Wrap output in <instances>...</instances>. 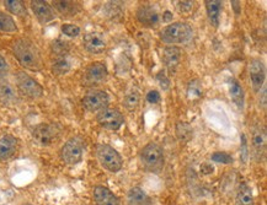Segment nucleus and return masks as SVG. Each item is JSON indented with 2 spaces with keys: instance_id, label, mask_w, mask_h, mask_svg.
Masks as SVG:
<instances>
[{
  "instance_id": "1",
  "label": "nucleus",
  "mask_w": 267,
  "mask_h": 205,
  "mask_svg": "<svg viewBox=\"0 0 267 205\" xmlns=\"http://www.w3.org/2000/svg\"><path fill=\"white\" fill-rule=\"evenodd\" d=\"M12 52L15 58L24 68L30 70H38L42 66V58H41L40 51L36 46L29 40H17L12 45Z\"/></svg>"
},
{
  "instance_id": "2",
  "label": "nucleus",
  "mask_w": 267,
  "mask_h": 205,
  "mask_svg": "<svg viewBox=\"0 0 267 205\" xmlns=\"http://www.w3.org/2000/svg\"><path fill=\"white\" fill-rule=\"evenodd\" d=\"M193 30L189 24L185 22H174L167 25L160 31V38L164 43L170 46L184 45L192 40Z\"/></svg>"
},
{
  "instance_id": "3",
  "label": "nucleus",
  "mask_w": 267,
  "mask_h": 205,
  "mask_svg": "<svg viewBox=\"0 0 267 205\" xmlns=\"http://www.w3.org/2000/svg\"><path fill=\"white\" fill-rule=\"evenodd\" d=\"M141 161L147 171L152 173H159L164 167V151L160 145L149 143L142 150Z\"/></svg>"
},
{
  "instance_id": "4",
  "label": "nucleus",
  "mask_w": 267,
  "mask_h": 205,
  "mask_svg": "<svg viewBox=\"0 0 267 205\" xmlns=\"http://www.w3.org/2000/svg\"><path fill=\"white\" fill-rule=\"evenodd\" d=\"M96 155H98V160L101 163V166L107 171H110V172H118L122 168L123 161H122L121 155L110 145H98Z\"/></svg>"
},
{
  "instance_id": "5",
  "label": "nucleus",
  "mask_w": 267,
  "mask_h": 205,
  "mask_svg": "<svg viewBox=\"0 0 267 205\" xmlns=\"http://www.w3.org/2000/svg\"><path fill=\"white\" fill-rule=\"evenodd\" d=\"M84 142L80 138H70L60 150V156L67 165H76L81 161L84 155Z\"/></svg>"
},
{
  "instance_id": "6",
  "label": "nucleus",
  "mask_w": 267,
  "mask_h": 205,
  "mask_svg": "<svg viewBox=\"0 0 267 205\" xmlns=\"http://www.w3.org/2000/svg\"><path fill=\"white\" fill-rule=\"evenodd\" d=\"M16 84L20 92L26 97L32 100L41 99L43 96V88L35 80L34 78L24 71H19L16 74Z\"/></svg>"
},
{
  "instance_id": "7",
  "label": "nucleus",
  "mask_w": 267,
  "mask_h": 205,
  "mask_svg": "<svg viewBox=\"0 0 267 205\" xmlns=\"http://www.w3.org/2000/svg\"><path fill=\"white\" fill-rule=\"evenodd\" d=\"M35 142L41 147L52 145L59 137V129L55 124H38L34 128L32 132Z\"/></svg>"
},
{
  "instance_id": "8",
  "label": "nucleus",
  "mask_w": 267,
  "mask_h": 205,
  "mask_svg": "<svg viewBox=\"0 0 267 205\" xmlns=\"http://www.w3.org/2000/svg\"><path fill=\"white\" fill-rule=\"evenodd\" d=\"M108 104V96L105 91L94 90L88 92L83 99V106L89 112H100Z\"/></svg>"
},
{
  "instance_id": "9",
  "label": "nucleus",
  "mask_w": 267,
  "mask_h": 205,
  "mask_svg": "<svg viewBox=\"0 0 267 205\" xmlns=\"http://www.w3.org/2000/svg\"><path fill=\"white\" fill-rule=\"evenodd\" d=\"M96 120L101 127L108 130H118L124 122L123 116L117 109L110 108H105L99 112Z\"/></svg>"
},
{
  "instance_id": "10",
  "label": "nucleus",
  "mask_w": 267,
  "mask_h": 205,
  "mask_svg": "<svg viewBox=\"0 0 267 205\" xmlns=\"http://www.w3.org/2000/svg\"><path fill=\"white\" fill-rule=\"evenodd\" d=\"M107 78V68L104 63L96 61L89 65L86 68L85 74H84V84L88 86L99 85L104 83Z\"/></svg>"
},
{
  "instance_id": "11",
  "label": "nucleus",
  "mask_w": 267,
  "mask_h": 205,
  "mask_svg": "<svg viewBox=\"0 0 267 205\" xmlns=\"http://www.w3.org/2000/svg\"><path fill=\"white\" fill-rule=\"evenodd\" d=\"M249 74H250V80L254 90L260 91L261 88L265 86L266 80V69L263 61L259 59L251 60L250 65H249Z\"/></svg>"
},
{
  "instance_id": "12",
  "label": "nucleus",
  "mask_w": 267,
  "mask_h": 205,
  "mask_svg": "<svg viewBox=\"0 0 267 205\" xmlns=\"http://www.w3.org/2000/svg\"><path fill=\"white\" fill-rule=\"evenodd\" d=\"M137 19L143 26L149 27V29H154L160 22V16L158 11L149 5H142L137 10Z\"/></svg>"
},
{
  "instance_id": "13",
  "label": "nucleus",
  "mask_w": 267,
  "mask_h": 205,
  "mask_svg": "<svg viewBox=\"0 0 267 205\" xmlns=\"http://www.w3.org/2000/svg\"><path fill=\"white\" fill-rule=\"evenodd\" d=\"M84 47L89 53L93 54H100L106 50V41L100 33L89 32L83 38Z\"/></svg>"
},
{
  "instance_id": "14",
  "label": "nucleus",
  "mask_w": 267,
  "mask_h": 205,
  "mask_svg": "<svg viewBox=\"0 0 267 205\" xmlns=\"http://www.w3.org/2000/svg\"><path fill=\"white\" fill-rule=\"evenodd\" d=\"M31 9L34 11L35 16L37 17L38 21L41 24H47L54 20V12L51 5L47 1L43 0H32L31 1Z\"/></svg>"
},
{
  "instance_id": "15",
  "label": "nucleus",
  "mask_w": 267,
  "mask_h": 205,
  "mask_svg": "<svg viewBox=\"0 0 267 205\" xmlns=\"http://www.w3.org/2000/svg\"><path fill=\"white\" fill-rule=\"evenodd\" d=\"M162 61L169 70L174 71L181 60V50L176 46H169L162 51Z\"/></svg>"
},
{
  "instance_id": "16",
  "label": "nucleus",
  "mask_w": 267,
  "mask_h": 205,
  "mask_svg": "<svg viewBox=\"0 0 267 205\" xmlns=\"http://www.w3.org/2000/svg\"><path fill=\"white\" fill-rule=\"evenodd\" d=\"M94 199L98 205H119L117 197L104 186H98L94 188Z\"/></svg>"
},
{
  "instance_id": "17",
  "label": "nucleus",
  "mask_w": 267,
  "mask_h": 205,
  "mask_svg": "<svg viewBox=\"0 0 267 205\" xmlns=\"http://www.w3.org/2000/svg\"><path fill=\"white\" fill-rule=\"evenodd\" d=\"M17 139L12 135L0 138V161H6L16 153Z\"/></svg>"
},
{
  "instance_id": "18",
  "label": "nucleus",
  "mask_w": 267,
  "mask_h": 205,
  "mask_svg": "<svg viewBox=\"0 0 267 205\" xmlns=\"http://www.w3.org/2000/svg\"><path fill=\"white\" fill-rule=\"evenodd\" d=\"M53 7H54L58 14L62 15L63 17H73L80 11V5H79V2L68 1V0L53 1Z\"/></svg>"
},
{
  "instance_id": "19",
  "label": "nucleus",
  "mask_w": 267,
  "mask_h": 205,
  "mask_svg": "<svg viewBox=\"0 0 267 205\" xmlns=\"http://www.w3.org/2000/svg\"><path fill=\"white\" fill-rule=\"evenodd\" d=\"M17 100V94L12 85L6 81H0V103L4 106H14Z\"/></svg>"
},
{
  "instance_id": "20",
  "label": "nucleus",
  "mask_w": 267,
  "mask_h": 205,
  "mask_svg": "<svg viewBox=\"0 0 267 205\" xmlns=\"http://www.w3.org/2000/svg\"><path fill=\"white\" fill-rule=\"evenodd\" d=\"M222 4L223 2L219 1V0H207V1H206V9H207L208 19H210L211 24L214 27H217L218 24H219Z\"/></svg>"
},
{
  "instance_id": "21",
  "label": "nucleus",
  "mask_w": 267,
  "mask_h": 205,
  "mask_svg": "<svg viewBox=\"0 0 267 205\" xmlns=\"http://www.w3.org/2000/svg\"><path fill=\"white\" fill-rule=\"evenodd\" d=\"M229 85V94H230L231 100L234 101V103L238 106V108L243 109L244 107V90L241 88L240 84L238 83L234 79H230L228 83Z\"/></svg>"
},
{
  "instance_id": "22",
  "label": "nucleus",
  "mask_w": 267,
  "mask_h": 205,
  "mask_svg": "<svg viewBox=\"0 0 267 205\" xmlns=\"http://www.w3.org/2000/svg\"><path fill=\"white\" fill-rule=\"evenodd\" d=\"M266 130L263 127H256L253 132V147L256 153H265L267 144Z\"/></svg>"
},
{
  "instance_id": "23",
  "label": "nucleus",
  "mask_w": 267,
  "mask_h": 205,
  "mask_svg": "<svg viewBox=\"0 0 267 205\" xmlns=\"http://www.w3.org/2000/svg\"><path fill=\"white\" fill-rule=\"evenodd\" d=\"M128 204L129 205H151V199L147 196L146 192L141 188H132L128 192Z\"/></svg>"
},
{
  "instance_id": "24",
  "label": "nucleus",
  "mask_w": 267,
  "mask_h": 205,
  "mask_svg": "<svg viewBox=\"0 0 267 205\" xmlns=\"http://www.w3.org/2000/svg\"><path fill=\"white\" fill-rule=\"evenodd\" d=\"M4 5L7 9V11L16 15V16H26L27 15V10L24 1H20V0H5Z\"/></svg>"
},
{
  "instance_id": "25",
  "label": "nucleus",
  "mask_w": 267,
  "mask_h": 205,
  "mask_svg": "<svg viewBox=\"0 0 267 205\" xmlns=\"http://www.w3.org/2000/svg\"><path fill=\"white\" fill-rule=\"evenodd\" d=\"M254 197H253V191L250 189V187H248L246 184H243L240 187L238 192V196H236V204L238 205H253Z\"/></svg>"
},
{
  "instance_id": "26",
  "label": "nucleus",
  "mask_w": 267,
  "mask_h": 205,
  "mask_svg": "<svg viewBox=\"0 0 267 205\" xmlns=\"http://www.w3.org/2000/svg\"><path fill=\"white\" fill-rule=\"evenodd\" d=\"M0 31L7 33H12L17 31L15 20L9 14H5L2 11H0Z\"/></svg>"
},
{
  "instance_id": "27",
  "label": "nucleus",
  "mask_w": 267,
  "mask_h": 205,
  "mask_svg": "<svg viewBox=\"0 0 267 205\" xmlns=\"http://www.w3.org/2000/svg\"><path fill=\"white\" fill-rule=\"evenodd\" d=\"M72 68V64L65 57H59L57 60L53 63L52 65V71L55 75H64Z\"/></svg>"
},
{
  "instance_id": "28",
  "label": "nucleus",
  "mask_w": 267,
  "mask_h": 205,
  "mask_svg": "<svg viewBox=\"0 0 267 205\" xmlns=\"http://www.w3.org/2000/svg\"><path fill=\"white\" fill-rule=\"evenodd\" d=\"M176 135L182 142H189L193 135V130L191 125L187 124V123L179 122L176 125Z\"/></svg>"
},
{
  "instance_id": "29",
  "label": "nucleus",
  "mask_w": 267,
  "mask_h": 205,
  "mask_svg": "<svg viewBox=\"0 0 267 205\" xmlns=\"http://www.w3.org/2000/svg\"><path fill=\"white\" fill-rule=\"evenodd\" d=\"M139 100H141V96H139V94L137 91H131L129 94L126 95V97H124V107H126L128 111H134V109L138 107L139 104Z\"/></svg>"
},
{
  "instance_id": "30",
  "label": "nucleus",
  "mask_w": 267,
  "mask_h": 205,
  "mask_svg": "<svg viewBox=\"0 0 267 205\" xmlns=\"http://www.w3.org/2000/svg\"><path fill=\"white\" fill-rule=\"evenodd\" d=\"M52 50L53 52L57 55H59V57H64L68 53V51H69V45H68V42H65V41L57 40L53 42Z\"/></svg>"
},
{
  "instance_id": "31",
  "label": "nucleus",
  "mask_w": 267,
  "mask_h": 205,
  "mask_svg": "<svg viewBox=\"0 0 267 205\" xmlns=\"http://www.w3.org/2000/svg\"><path fill=\"white\" fill-rule=\"evenodd\" d=\"M187 94H189L191 99H197V97L202 96V86H201V84L197 80L191 81L189 89H187Z\"/></svg>"
},
{
  "instance_id": "32",
  "label": "nucleus",
  "mask_w": 267,
  "mask_h": 205,
  "mask_svg": "<svg viewBox=\"0 0 267 205\" xmlns=\"http://www.w3.org/2000/svg\"><path fill=\"white\" fill-rule=\"evenodd\" d=\"M212 161L218 163H224V165H228V163L233 162V157L227 153H222V151H217L212 155Z\"/></svg>"
},
{
  "instance_id": "33",
  "label": "nucleus",
  "mask_w": 267,
  "mask_h": 205,
  "mask_svg": "<svg viewBox=\"0 0 267 205\" xmlns=\"http://www.w3.org/2000/svg\"><path fill=\"white\" fill-rule=\"evenodd\" d=\"M62 32L64 33L68 37H76L80 33V27H78L76 25H70V24H65L62 26Z\"/></svg>"
},
{
  "instance_id": "34",
  "label": "nucleus",
  "mask_w": 267,
  "mask_h": 205,
  "mask_svg": "<svg viewBox=\"0 0 267 205\" xmlns=\"http://www.w3.org/2000/svg\"><path fill=\"white\" fill-rule=\"evenodd\" d=\"M160 94L158 91H155V90H152V91H149L148 94H147V101L149 102V103H158V102H160Z\"/></svg>"
},
{
  "instance_id": "35",
  "label": "nucleus",
  "mask_w": 267,
  "mask_h": 205,
  "mask_svg": "<svg viewBox=\"0 0 267 205\" xmlns=\"http://www.w3.org/2000/svg\"><path fill=\"white\" fill-rule=\"evenodd\" d=\"M7 71H9V66H7L6 60H5V58L0 54V79L6 76Z\"/></svg>"
},
{
  "instance_id": "36",
  "label": "nucleus",
  "mask_w": 267,
  "mask_h": 205,
  "mask_svg": "<svg viewBox=\"0 0 267 205\" xmlns=\"http://www.w3.org/2000/svg\"><path fill=\"white\" fill-rule=\"evenodd\" d=\"M193 4H195L193 1H179V5H177V6H179L180 11L190 12V10L193 7Z\"/></svg>"
},
{
  "instance_id": "37",
  "label": "nucleus",
  "mask_w": 267,
  "mask_h": 205,
  "mask_svg": "<svg viewBox=\"0 0 267 205\" xmlns=\"http://www.w3.org/2000/svg\"><path fill=\"white\" fill-rule=\"evenodd\" d=\"M157 79H158V81H159L160 86H161L162 89L166 90L167 88H169V79H167L166 76H165V74H162V73L158 74Z\"/></svg>"
},
{
  "instance_id": "38",
  "label": "nucleus",
  "mask_w": 267,
  "mask_h": 205,
  "mask_svg": "<svg viewBox=\"0 0 267 205\" xmlns=\"http://www.w3.org/2000/svg\"><path fill=\"white\" fill-rule=\"evenodd\" d=\"M170 20H172V14L170 11H165L164 17H162V21L165 22H169Z\"/></svg>"
},
{
  "instance_id": "39",
  "label": "nucleus",
  "mask_w": 267,
  "mask_h": 205,
  "mask_svg": "<svg viewBox=\"0 0 267 205\" xmlns=\"http://www.w3.org/2000/svg\"><path fill=\"white\" fill-rule=\"evenodd\" d=\"M25 205H31V204H25Z\"/></svg>"
}]
</instances>
